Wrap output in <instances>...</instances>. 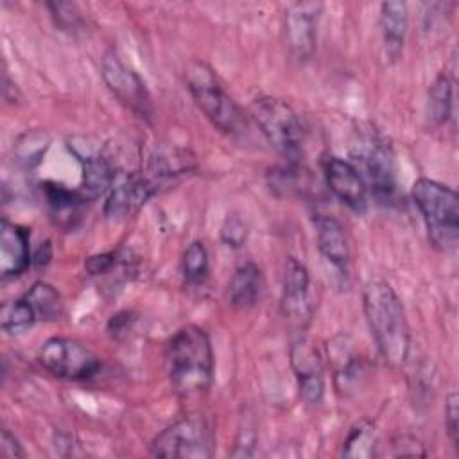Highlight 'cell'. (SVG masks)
<instances>
[{
	"label": "cell",
	"mask_w": 459,
	"mask_h": 459,
	"mask_svg": "<svg viewBox=\"0 0 459 459\" xmlns=\"http://www.w3.org/2000/svg\"><path fill=\"white\" fill-rule=\"evenodd\" d=\"M215 452V430L212 423L201 416L192 414L174 421L161 430L151 443L154 457L169 459H204Z\"/></svg>",
	"instance_id": "cell-6"
},
{
	"label": "cell",
	"mask_w": 459,
	"mask_h": 459,
	"mask_svg": "<svg viewBox=\"0 0 459 459\" xmlns=\"http://www.w3.org/2000/svg\"><path fill=\"white\" fill-rule=\"evenodd\" d=\"M314 226L317 249L325 264L346 280L350 267V246L342 224L332 215H317Z\"/></svg>",
	"instance_id": "cell-16"
},
{
	"label": "cell",
	"mask_w": 459,
	"mask_h": 459,
	"mask_svg": "<svg viewBox=\"0 0 459 459\" xmlns=\"http://www.w3.org/2000/svg\"><path fill=\"white\" fill-rule=\"evenodd\" d=\"M115 260H117L115 251H111V253H99V255L90 256L86 260L84 267H86V271L90 274H104V273H108L113 267Z\"/></svg>",
	"instance_id": "cell-31"
},
{
	"label": "cell",
	"mask_w": 459,
	"mask_h": 459,
	"mask_svg": "<svg viewBox=\"0 0 459 459\" xmlns=\"http://www.w3.org/2000/svg\"><path fill=\"white\" fill-rule=\"evenodd\" d=\"M167 371L176 393L206 391L213 378V350L208 333L195 325L179 328L167 344Z\"/></svg>",
	"instance_id": "cell-2"
},
{
	"label": "cell",
	"mask_w": 459,
	"mask_h": 459,
	"mask_svg": "<svg viewBox=\"0 0 459 459\" xmlns=\"http://www.w3.org/2000/svg\"><path fill=\"white\" fill-rule=\"evenodd\" d=\"M23 298L32 307L36 319L54 321L63 312L59 292L47 281H34L32 287L23 294Z\"/></svg>",
	"instance_id": "cell-23"
},
{
	"label": "cell",
	"mask_w": 459,
	"mask_h": 459,
	"mask_svg": "<svg viewBox=\"0 0 459 459\" xmlns=\"http://www.w3.org/2000/svg\"><path fill=\"white\" fill-rule=\"evenodd\" d=\"M50 258H52V247H50V242L45 240V242H41L38 246V249H36V253L32 256V262L36 265H45V264L50 262Z\"/></svg>",
	"instance_id": "cell-34"
},
{
	"label": "cell",
	"mask_w": 459,
	"mask_h": 459,
	"mask_svg": "<svg viewBox=\"0 0 459 459\" xmlns=\"http://www.w3.org/2000/svg\"><path fill=\"white\" fill-rule=\"evenodd\" d=\"M247 113L265 140L290 163H296L303 152L305 138L296 111L281 99L258 97L249 104Z\"/></svg>",
	"instance_id": "cell-5"
},
{
	"label": "cell",
	"mask_w": 459,
	"mask_h": 459,
	"mask_svg": "<svg viewBox=\"0 0 459 459\" xmlns=\"http://www.w3.org/2000/svg\"><path fill=\"white\" fill-rule=\"evenodd\" d=\"M0 455H2L4 459L25 457V452H23L20 441H18L16 436L11 434L7 429H2V432H0Z\"/></svg>",
	"instance_id": "cell-30"
},
{
	"label": "cell",
	"mask_w": 459,
	"mask_h": 459,
	"mask_svg": "<svg viewBox=\"0 0 459 459\" xmlns=\"http://www.w3.org/2000/svg\"><path fill=\"white\" fill-rule=\"evenodd\" d=\"M289 355L301 398L310 405L319 403L325 396V368L316 344L299 333L292 341Z\"/></svg>",
	"instance_id": "cell-11"
},
{
	"label": "cell",
	"mask_w": 459,
	"mask_h": 459,
	"mask_svg": "<svg viewBox=\"0 0 459 459\" xmlns=\"http://www.w3.org/2000/svg\"><path fill=\"white\" fill-rule=\"evenodd\" d=\"M163 185L147 170L133 172L117 186L111 188L106 203L104 213L109 219H124L138 212Z\"/></svg>",
	"instance_id": "cell-13"
},
{
	"label": "cell",
	"mask_w": 459,
	"mask_h": 459,
	"mask_svg": "<svg viewBox=\"0 0 459 459\" xmlns=\"http://www.w3.org/2000/svg\"><path fill=\"white\" fill-rule=\"evenodd\" d=\"M351 158L359 163L355 169L366 181V186L380 199H391L396 192V163L391 143L375 131L362 133Z\"/></svg>",
	"instance_id": "cell-7"
},
{
	"label": "cell",
	"mask_w": 459,
	"mask_h": 459,
	"mask_svg": "<svg viewBox=\"0 0 459 459\" xmlns=\"http://www.w3.org/2000/svg\"><path fill=\"white\" fill-rule=\"evenodd\" d=\"M457 402H459V396L455 391H452L448 396H446V402H445V427L448 430V436L452 439V445L457 448L459 445V430H457V418H459V407H457Z\"/></svg>",
	"instance_id": "cell-29"
},
{
	"label": "cell",
	"mask_w": 459,
	"mask_h": 459,
	"mask_svg": "<svg viewBox=\"0 0 459 459\" xmlns=\"http://www.w3.org/2000/svg\"><path fill=\"white\" fill-rule=\"evenodd\" d=\"M264 274L258 265L246 262L238 265L228 283V301L237 308L253 307L264 294Z\"/></svg>",
	"instance_id": "cell-20"
},
{
	"label": "cell",
	"mask_w": 459,
	"mask_h": 459,
	"mask_svg": "<svg viewBox=\"0 0 459 459\" xmlns=\"http://www.w3.org/2000/svg\"><path fill=\"white\" fill-rule=\"evenodd\" d=\"M377 446H378V434H377L375 423L368 418H360L350 427L339 454L341 457H350V459H371L377 455Z\"/></svg>",
	"instance_id": "cell-21"
},
{
	"label": "cell",
	"mask_w": 459,
	"mask_h": 459,
	"mask_svg": "<svg viewBox=\"0 0 459 459\" xmlns=\"http://www.w3.org/2000/svg\"><path fill=\"white\" fill-rule=\"evenodd\" d=\"M328 360L333 369V382L339 393L350 394L364 378V362L355 353L353 342L348 335H335L326 344Z\"/></svg>",
	"instance_id": "cell-17"
},
{
	"label": "cell",
	"mask_w": 459,
	"mask_h": 459,
	"mask_svg": "<svg viewBox=\"0 0 459 459\" xmlns=\"http://www.w3.org/2000/svg\"><path fill=\"white\" fill-rule=\"evenodd\" d=\"M221 240L233 247V249H238L246 244L247 240V226L246 222L238 217V215H228L222 228H221Z\"/></svg>",
	"instance_id": "cell-27"
},
{
	"label": "cell",
	"mask_w": 459,
	"mask_h": 459,
	"mask_svg": "<svg viewBox=\"0 0 459 459\" xmlns=\"http://www.w3.org/2000/svg\"><path fill=\"white\" fill-rule=\"evenodd\" d=\"M393 446L396 448L393 454L394 455H425V450L421 448L423 445L411 436H398L393 441Z\"/></svg>",
	"instance_id": "cell-33"
},
{
	"label": "cell",
	"mask_w": 459,
	"mask_h": 459,
	"mask_svg": "<svg viewBox=\"0 0 459 459\" xmlns=\"http://www.w3.org/2000/svg\"><path fill=\"white\" fill-rule=\"evenodd\" d=\"M256 437H255V429L249 427V425H244V429L238 430V436H237V441H235V450L231 452V455H237V457H246V455H251V448L255 445Z\"/></svg>",
	"instance_id": "cell-32"
},
{
	"label": "cell",
	"mask_w": 459,
	"mask_h": 459,
	"mask_svg": "<svg viewBox=\"0 0 459 459\" xmlns=\"http://www.w3.org/2000/svg\"><path fill=\"white\" fill-rule=\"evenodd\" d=\"M412 201L420 210L430 242L446 251L454 249L459 237V201L455 190L429 178L414 181Z\"/></svg>",
	"instance_id": "cell-4"
},
{
	"label": "cell",
	"mask_w": 459,
	"mask_h": 459,
	"mask_svg": "<svg viewBox=\"0 0 459 459\" xmlns=\"http://www.w3.org/2000/svg\"><path fill=\"white\" fill-rule=\"evenodd\" d=\"M321 11V2H296L285 11L287 43L292 56L299 61H307L314 56Z\"/></svg>",
	"instance_id": "cell-15"
},
{
	"label": "cell",
	"mask_w": 459,
	"mask_h": 459,
	"mask_svg": "<svg viewBox=\"0 0 459 459\" xmlns=\"http://www.w3.org/2000/svg\"><path fill=\"white\" fill-rule=\"evenodd\" d=\"M362 307L382 359L391 368H403L409 360L411 333L394 289L385 280H369L362 292Z\"/></svg>",
	"instance_id": "cell-1"
},
{
	"label": "cell",
	"mask_w": 459,
	"mask_h": 459,
	"mask_svg": "<svg viewBox=\"0 0 459 459\" xmlns=\"http://www.w3.org/2000/svg\"><path fill=\"white\" fill-rule=\"evenodd\" d=\"M452 91L454 82L446 74L436 77L427 97V120L430 126L446 124L452 113Z\"/></svg>",
	"instance_id": "cell-22"
},
{
	"label": "cell",
	"mask_w": 459,
	"mask_h": 459,
	"mask_svg": "<svg viewBox=\"0 0 459 459\" xmlns=\"http://www.w3.org/2000/svg\"><path fill=\"white\" fill-rule=\"evenodd\" d=\"M41 366L66 380H86L100 369V359L82 342L70 337H50L38 351Z\"/></svg>",
	"instance_id": "cell-8"
},
{
	"label": "cell",
	"mask_w": 459,
	"mask_h": 459,
	"mask_svg": "<svg viewBox=\"0 0 459 459\" xmlns=\"http://www.w3.org/2000/svg\"><path fill=\"white\" fill-rule=\"evenodd\" d=\"M323 174L330 192L355 213L368 208V186L360 172L348 160L337 156L323 158Z\"/></svg>",
	"instance_id": "cell-14"
},
{
	"label": "cell",
	"mask_w": 459,
	"mask_h": 459,
	"mask_svg": "<svg viewBox=\"0 0 459 459\" xmlns=\"http://www.w3.org/2000/svg\"><path fill=\"white\" fill-rule=\"evenodd\" d=\"M30 247H29V231L20 224H14L7 219L0 222V273L2 278L20 276L29 264Z\"/></svg>",
	"instance_id": "cell-18"
},
{
	"label": "cell",
	"mask_w": 459,
	"mask_h": 459,
	"mask_svg": "<svg viewBox=\"0 0 459 459\" xmlns=\"http://www.w3.org/2000/svg\"><path fill=\"white\" fill-rule=\"evenodd\" d=\"M185 82L203 115L222 133L235 136L246 127V117L226 93L210 65L192 59L185 68Z\"/></svg>",
	"instance_id": "cell-3"
},
{
	"label": "cell",
	"mask_w": 459,
	"mask_h": 459,
	"mask_svg": "<svg viewBox=\"0 0 459 459\" xmlns=\"http://www.w3.org/2000/svg\"><path fill=\"white\" fill-rule=\"evenodd\" d=\"M36 314L25 298L5 301L0 312V325L7 333H20L34 325Z\"/></svg>",
	"instance_id": "cell-24"
},
{
	"label": "cell",
	"mask_w": 459,
	"mask_h": 459,
	"mask_svg": "<svg viewBox=\"0 0 459 459\" xmlns=\"http://www.w3.org/2000/svg\"><path fill=\"white\" fill-rule=\"evenodd\" d=\"M45 197L54 215H66V217L70 213H75L77 208L86 203L79 194V190H68L63 185H56V183L45 185Z\"/></svg>",
	"instance_id": "cell-26"
},
{
	"label": "cell",
	"mask_w": 459,
	"mask_h": 459,
	"mask_svg": "<svg viewBox=\"0 0 459 459\" xmlns=\"http://www.w3.org/2000/svg\"><path fill=\"white\" fill-rule=\"evenodd\" d=\"M70 151L79 160L82 169L81 190L84 201L99 199L113 183L115 169L109 160L100 152L99 145L90 143V138H72L68 142Z\"/></svg>",
	"instance_id": "cell-12"
},
{
	"label": "cell",
	"mask_w": 459,
	"mask_h": 459,
	"mask_svg": "<svg viewBox=\"0 0 459 459\" xmlns=\"http://www.w3.org/2000/svg\"><path fill=\"white\" fill-rule=\"evenodd\" d=\"M409 25V13L405 2H384L380 5V29L385 57L394 63L403 52L405 34Z\"/></svg>",
	"instance_id": "cell-19"
},
{
	"label": "cell",
	"mask_w": 459,
	"mask_h": 459,
	"mask_svg": "<svg viewBox=\"0 0 459 459\" xmlns=\"http://www.w3.org/2000/svg\"><path fill=\"white\" fill-rule=\"evenodd\" d=\"M102 79L109 91L140 118H152L154 109L145 82L115 52H108L102 59Z\"/></svg>",
	"instance_id": "cell-9"
},
{
	"label": "cell",
	"mask_w": 459,
	"mask_h": 459,
	"mask_svg": "<svg viewBox=\"0 0 459 459\" xmlns=\"http://www.w3.org/2000/svg\"><path fill=\"white\" fill-rule=\"evenodd\" d=\"M47 7L50 9L56 23L63 29V30H70L75 29L81 22L79 18V11L74 4H66V2H48Z\"/></svg>",
	"instance_id": "cell-28"
},
{
	"label": "cell",
	"mask_w": 459,
	"mask_h": 459,
	"mask_svg": "<svg viewBox=\"0 0 459 459\" xmlns=\"http://www.w3.org/2000/svg\"><path fill=\"white\" fill-rule=\"evenodd\" d=\"M183 278L188 285H199L208 276V251L203 242L194 240L186 246L181 260Z\"/></svg>",
	"instance_id": "cell-25"
},
{
	"label": "cell",
	"mask_w": 459,
	"mask_h": 459,
	"mask_svg": "<svg viewBox=\"0 0 459 459\" xmlns=\"http://www.w3.org/2000/svg\"><path fill=\"white\" fill-rule=\"evenodd\" d=\"M280 308L283 317L294 325L305 328L314 314V301L310 294V274L305 264L289 256L283 267L281 301Z\"/></svg>",
	"instance_id": "cell-10"
}]
</instances>
